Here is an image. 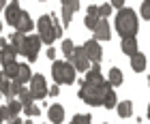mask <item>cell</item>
Instances as JSON below:
<instances>
[{"label": "cell", "mask_w": 150, "mask_h": 124, "mask_svg": "<svg viewBox=\"0 0 150 124\" xmlns=\"http://www.w3.org/2000/svg\"><path fill=\"white\" fill-rule=\"evenodd\" d=\"M103 107H107V109H110V107H116V92L112 90V88H110V90L105 92V99H103Z\"/></svg>", "instance_id": "484cf974"}, {"label": "cell", "mask_w": 150, "mask_h": 124, "mask_svg": "<svg viewBox=\"0 0 150 124\" xmlns=\"http://www.w3.org/2000/svg\"><path fill=\"white\" fill-rule=\"evenodd\" d=\"M19 111H22V103H19V101H15V99L6 101V105L2 107V118H4V122H13V120H17Z\"/></svg>", "instance_id": "9c48e42d"}, {"label": "cell", "mask_w": 150, "mask_h": 124, "mask_svg": "<svg viewBox=\"0 0 150 124\" xmlns=\"http://www.w3.org/2000/svg\"><path fill=\"white\" fill-rule=\"evenodd\" d=\"M19 13H22V9H19V2H17V0H13V2L6 6V22H9L11 26H15Z\"/></svg>", "instance_id": "e0dca14e"}, {"label": "cell", "mask_w": 150, "mask_h": 124, "mask_svg": "<svg viewBox=\"0 0 150 124\" xmlns=\"http://www.w3.org/2000/svg\"><path fill=\"white\" fill-rule=\"evenodd\" d=\"M110 13H112V6H110V4H101V6H97V15H99V19H105Z\"/></svg>", "instance_id": "f1b7e54d"}, {"label": "cell", "mask_w": 150, "mask_h": 124, "mask_svg": "<svg viewBox=\"0 0 150 124\" xmlns=\"http://www.w3.org/2000/svg\"><path fill=\"white\" fill-rule=\"evenodd\" d=\"M116 109H118V116H120V118H129V116L133 113V103H131V101H122L120 105H116Z\"/></svg>", "instance_id": "7402d4cb"}, {"label": "cell", "mask_w": 150, "mask_h": 124, "mask_svg": "<svg viewBox=\"0 0 150 124\" xmlns=\"http://www.w3.org/2000/svg\"><path fill=\"white\" fill-rule=\"evenodd\" d=\"M142 17H144V19H148V17H150V4H148V2L142 4Z\"/></svg>", "instance_id": "1f68e13d"}, {"label": "cell", "mask_w": 150, "mask_h": 124, "mask_svg": "<svg viewBox=\"0 0 150 124\" xmlns=\"http://www.w3.org/2000/svg\"><path fill=\"white\" fill-rule=\"evenodd\" d=\"M90 120H92L90 113H77V116H73L71 124H90Z\"/></svg>", "instance_id": "83f0119b"}, {"label": "cell", "mask_w": 150, "mask_h": 124, "mask_svg": "<svg viewBox=\"0 0 150 124\" xmlns=\"http://www.w3.org/2000/svg\"><path fill=\"white\" fill-rule=\"evenodd\" d=\"M39 49H41V39H39V34H35V37H26V41H24V49H22V56L28 58V62H35Z\"/></svg>", "instance_id": "8992f818"}, {"label": "cell", "mask_w": 150, "mask_h": 124, "mask_svg": "<svg viewBox=\"0 0 150 124\" xmlns=\"http://www.w3.org/2000/svg\"><path fill=\"white\" fill-rule=\"evenodd\" d=\"M77 71L73 68L71 62H67V60H56L52 64V75H54V79H56V84H75V79H77V75H75Z\"/></svg>", "instance_id": "277c9868"}, {"label": "cell", "mask_w": 150, "mask_h": 124, "mask_svg": "<svg viewBox=\"0 0 150 124\" xmlns=\"http://www.w3.org/2000/svg\"><path fill=\"white\" fill-rule=\"evenodd\" d=\"M79 0H62V24L64 26H69L71 24V17H73V13L79 9Z\"/></svg>", "instance_id": "30bf717a"}, {"label": "cell", "mask_w": 150, "mask_h": 124, "mask_svg": "<svg viewBox=\"0 0 150 124\" xmlns=\"http://www.w3.org/2000/svg\"><path fill=\"white\" fill-rule=\"evenodd\" d=\"M81 49H84V54H86V58H88V62H90V64H99V62H101V58H103L101 45H99V41H94V39L86 41Z\"/></svg>", "instance_id": "52a82bcc"}, {"label": "cell", "mask_w": 150, "mask_h": 124, "mask_svg": "<svg viewBox=\"0 0 150 124\" xmlns=\"http://www.w3.org/2000/svg\"><path fill=\"white\" fill-rule=\"evenodd\" d=\"M107 4H110V6H112V9H114V6H116V9H118V11H120V9H122V4H125V0H112V2H107Z\"/></svg>", "instance_id": "d6a6232c"}, {"label": "cell", "mask_w": 150, "mask_h": 124, "mask_svg": "<svg viewBox=\"0 0 150 124\" xmlns=\"http://www.w3.org/2000/svg\"><path fill=\"white\" fill-rule=\"evenodd\" d=\"M84 84H88V86H103V84H105V79H103V73H101L99 64H92V68L86 73V79H84Z\"/></svg>", "instance_id": "7c38bea8"}, {"label": "cell", "mask_w": 150, "mask_h": 124, "mask_svg": "<svg viewBox=\"0 0 150 124\" xmlns=\"http://www.w3.org/2000/svg\"><path fill=\"white\" fill-rule=\"evenodd\" d=\"M116 30L122 39H135V34L139 30V22H137V15H135L133 9L129 6H122L118 11V17H116Z\"/></svg>", "instance_id": "6da1fadb"}, {"label": "cell", "mask_w": 150, "mask_h": 124, "mask_svg": "<svg viewBox=\"0 0 150 124\" xmlns=\"http://www.w3.org/2000/svg\"><path fill=\"white\" fill-rule=\"evenodd\" d=\"M47 58H50V60L56 58V49H54V47H50V49H47Z\"/></svg>", "instance_id": "836d02e7"}, {"label": "cell", "mask_w": 150, "mask_h": 124, "mask_svg": "<svg viewBox=\"0 0 150 124\" xmlns=\"http://www.w3.org/2000/svg\"><path fill=\"white\" fill-rule=\"evenodd\" d=\"M11 88H13V79H9L4 73H0V94H4L6 101L15 99V96H13V92H11Z\"/></svg>", "instance_id": "2e32d148"}, {"label": "cell", "mask_w": 150, "mask_h": 124, "mask_svg": "<svg viewBox=\"0 0 150 124\" xmlns=\"http://www.w3.org/2000/svg\"><path fill=\"white\" fill-rule=\"evenodd\" d=\"M37 28H39V39L41 43H52L56 39H60V34H62V26L56 22V17L54 15H41L39 22H37Z\"/></svg>", "instance_id": "7a4b0ae2"}, {"label": "cell", "mask_w": 150, "mask_h": 124, "mask_svg": "<svg viewBox=\"0 0 150 124\" xmlns=\"http://www.w3.org/2000/svg\"><path fill=\"white\" fill-rule=\"evenodd\" d=\"M32 28H35V22H32V17H30L26 11H22V13H19V17H17V22H15V32L26 34V32H30Z\"/></svg>", "instance_id": "8fae6325"}, {"label": "cell", "mask_w": 150, "mask_h": 124, "mask_svg": "<svg viewBox=\"0 0 150 124\" xmlns=\"http://www.w3.org/2000/svg\"><path fill=\"white\" fill-rule=\"evenodd\" d=\"M110 84H105L103 86H88V84H84L81 81V90L77 92V96L81 101H86L88 105H103V99H105V92L110 90Z\"/></svg>", "instance_id": "3957f363"}, {"label": "cell", "mask_w": 150, "mask_h": 124, "mask_svg": "<svg viewBox=\"0 0 150 124\" xmlns=\"http://www.w3.org/2000/svg\"><path fill=\"white\" fill-rule=\"evenodd\" d=\"M103 124H107V122H103Z\"/></svg>", "instance_id": "ab89813d"}, {"label": "cell", "mask_w": 150, "mask_h": 124, "mask_svg": "<svg viewBox=\"0 0 150 124\" xmlns=\"http://www.w3.org/2000/svg\"><path fill=\"white\" fill-rule=\"evenodd\" d=\"M24 124H32V120H26V122H24Z\"/></svg>", "instance_id": "74e56055"}, {"label": "cell", "mask_w": 150, "mask_h": 124, "mask_svg": "<svg viewBox=\"0 0 150 124\" xmlns=\"http://www.w3.org/2000/svg\"><path fill=\"white\" fill-rule=\"evenodd\" d=\"M131 66H133V71L135 73H142V71H146V56L144 54H135V56H131Z\"/></svg>", "instance_id": "ffe728a7"}, {"label": "cell", "mask_w": 150, "mask_h": 124, "mask_svg": "<svg viewBox=\"0 0 150 124\" xmlns=\"http://www.w3.org/2000/svg\"><path fill=\"white\" fill-rule=\"evenodd\" d=\"M47 90H50V88H47V81H45L43 75H32L30 77V94H32V99H37V101L45 99Z\"/></svg>", "instance_id": "5b68a950"}, {"label": "cell", "mask_w": 150, "mask_h": 124, "mask_svg": "<svg viewBox=\"0 0 150 124\" xmlns=\"http://www.w3.org/2000/svg\"><path fill=\"white\" fill-rule=\"evenodd\" d=\"M4 122V118H2V107H0V124Z\"/></svg>", "instance_id": "d590c367"}, {"label": "cell", "mask_w": 150, "mask_h": 124, "mask_svg": "<svg viewBox=\"0 0 150 124\" xmlns=\"http://www.w3.org/2000/svg\"><path fill=\"white\" fill-rule=\"evenodd\" d=\"M122 51L127 56H135L137 54V39H122Z\"/></svg>", "instance_id": "44dd1931"}, {"label": "cell", "mask_w": 150, "mask_h": 124, "mask_svg": "<svg viewBox=\"0 0 150 124\" xmlns=\"http://www.w3.org/2000/svg\"><path fill=\"white\" fill-rule=\"evenodd\" d=\"M24 111H26V113H28V116H30V118H32V116H39V113H41V111H39V107H35V105H30V107H26V109H24Z\"/></svg>", "instance_id": "4dcf8cb0"}, {"label": "cell", "mask_w": 150, "mask_h": 124, "mask_svg": "<svg viewBox=\"0 0 150 124\" xmlns=\"http://www.w3.org/2000/svg\"><path fill=\"white\" fill-rule=\"evenodd\" d=\"M97 22H99L97 6H88V13H86V17H84V26H86V28H90V30H94Z\"/></svg>", "instance_id": "d6986e66"}, {"label": "cell", "mask_w": 150, "mask_h": 124, "mask_svg": "<svg viewBox=\"0 0 150 124\" xmlns=\"http://www.w3.org/2000/svg\"><path fill=\"white\" fill-rule=\"evenodd\" d=\"M24 41H26V37H24L22 32H13L11 37H9V45H11L17 54H22V49H24Z\"/></svg>", "instance_id": "ac0fdd59"}, {"label": "cell", "mask_w": 150, "mask_h": 124, "mask_svg": "<svg viewBox=\"0 0 150 124\" xmlns=\"http://www.w3.org/2000/svg\"><path fill=\"white\" fill-rule=\"evenodd\" d=\"M30 77H32V75H30V66L28 64H19V68H17V81H19V84H26V81H30Z\"/></svg>", "instance_id": "603a6c76"}, {"label": "cell", "mask_w": 150, "mask_h": 124, "mask_svg": "<svg viewBox=\"0 0 150 124\" xmlns=\"http://www.w3.org/2000/svg\"><path fill=\"white\" fill-rule=\"evenodd\" d=\"M67 62H71V64H73V68H75V71H79V73H84L86 68H88V64H90L81 47H75V49H73V54H71L69 58H67Z\"/></svg>", "instance_id": "ba28073f"}, {"label": "cell", "mask_w": 150, "mask_h": 124, "mask_svg": "<svg viewBox=\"0 0 150 124\" xmlns=\"http://www.w3.org/2000/svg\"><path fill=\"white\" fill-rule=\"evenodd\" d=\"M19 103H22V109H26V107H30V105H35V99H32V94H30V90H19Z\"/></svg>", "instance_id": "cb8c5ba5"}, {"label": "cell", "mask_w": 150, "mask_h": 124, "mask_svg": "<svg viewBox=\"0 0 150 124\" xmlns=\"http://www.w3.org/2000/svg\"><path fill=\"white\" fill-rule=\"evenodd\" d=\"M4 4H6V2H4V0H0V9H4Z\"/></svg>", "instance_id": "8d00e7d4"}, {"label": "cell", "mask_w": 150, "mask_h": 124, "mask_svg": "<svg viewBox=\"0 0 150 124\" xmlns=\"http://www.w3.org/2000/svg\"><path fill=\"white\" fill-rule=\"evenodd\" d=\"M0 32H2V24H0Z\"/></svg>", "instance_id": "f35d334b"}, {"label": "cell", "mask_w": 150, "mask_h": 124, "mask_svg": "<svg viewBox=\"0 0 150 124\" xmlns=\"http://www.w3.org/2000/svg\"><path fill=\"white\" fill-rule=\"evenodd\" d=\"M0 62H2V66H6V64H13V62H17V51L13 49L11 45L2 47V49H0Z\"/></svg>", "instance_id": "5bb4252c"}, {"label": "cell", "mask_w": 150, "mask_h": 124, "mask_svg": "<svg viewBox=\"0 0 150 124\" xmlns=\"http://www.w3.org/2000/svg\"><path fill=\"white\" fill-rule=\"evenodd\" d=\"M73 49H75L73 41H71V39H64V41H62V51H64V56H67V58H69L71 54H73Z\"/></svg>", "instance_id": "f546056e"}, {"label": "cell", "mask_w": 150, "mask_h": 124, "mask_svg": "<svg viewBox=\"0 0 150 124\" xmlns=\"http://www.w3.org/2000/svg\"><path fill=\"white\" fill-rule=\"evenodd\" d=\"M110 24L105 19H99L97 26H94V41H107L110 39Z\"/></svg>", "instance_id": "4fadbf2b"}, {"label": "cell", "mask_w": 150, "mask_h": 124, "mask_svg": "<svg viewBox=\"0 0 150 124\" xmlns=\"http://www.w3.org/2000/svg\"><path fill=\"white\" fill-rule=\"evenodd\" d=\"M47 118H50L52 124H60V122L64 120V107L58 105V103H56V105H52L50 111H47Z\"/></svg>", "instance_id": "9a60e30c"}, {"label": "cell", "mask_w": 150, "mask_h": 124, "mask_svg": "<svg viewBox=\"0 0 150 124\" xmlns=\"http://www.w3.org/2000/svg\"><path fill=\"white\" fill-rule=\"evenodd\" d=\"M17 68H19V64H17V62H13V64H6V66H4L2 73H4L9 79H15V77H17Z\"/></svg>", "instance_id": "4316f807"}, {"label": "cell", "mask_w": 150, "mask_h": 124, "mask_svg": "<svg viewBox=\"0 0 150 124\" xmlns=\"http://www.w3.org/2000/svg\"><path fill=\"white\" fill-rule=\"evenodd\" d=\"M47 92H52V96H58V94H60L58 86H52V90H47Z\"/></svg>", "instance_id": "e575fe53"}, {"label": "cell", "mask_w": 150, "mask_h": 124, "mask_svg": "<svg viewBox=\"0 0 150 124\" xmlns=\"http://www.w3.org/2000/svg\"><path fill=\"white\" fill-rule=\"evenodd\" d=\"M107 84L110 86H120L122 84V71L120 68H110V79H107Z\"/></svg>", "instance_id": "d4e9b609"}]
</instances>
